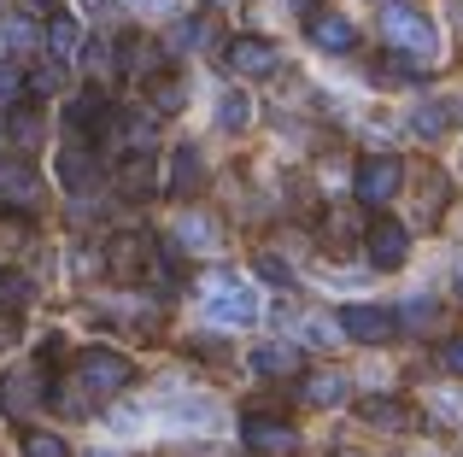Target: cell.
<instances>
[{
	"label": "cell",
	"mask_w": 463,
	"mask_h": 457,
	"mask_svg": "<svg viewBox=\"0 0 463 457\" xmlns=\"http://www.w3.org/2000/svg\"><path fill=\"white\" fill-rule=\"evenodd\" d=\"M306 30H311L317 47H328V53H346V47H358V30H352V18H340V12H311Z\"/></svg>",
	"instance_id": "30bf717a"
},
{
	"label": "cell",
	"mask_w": 463,
	"mask_h": 457,
	"mask_svg": "<svg viewBox=\"0 0 463 457\" xmlns=\"http://www.w3.org/2000/svg\"><path fill=\"white\" fill-rule=\"evenodd\" d=\"M77 381L94 399H106V393H124L129 381H136V364H129L124 352H112V346H94V352L77 358Z\"/></svg>",
	"instance_id": "7a4b0ae2"
},
{
	"label": "cell",
	"mask_w": 463,
	"mask_h": 457,
	"mask_svg": "<svg viewBox=\"0 0 463 457\" xmlns=\"http://www.w3.org/2000/svg\"><path fill=\"white\" fill-rule=\"evenodd\" d=\"M18 94H24V70L12 65V59H0V100L18 106Z\"/></svg>",
	"instance_id": "83f0119b"
},
{
	"label": "cell",
	"mask_w": 463,
	"mask_h": 457,
	"mask_svg": "<svg viewBox=\"0 0 463 457\" xmlns=\"http://www.w3.org/2000/svg\"><path fill=\"white\" fill-rule=\"evenodd\" d=\"M223 65L235 70V77H270V70L282 65V53H276V42H264V35H235V42L223 47Z\"/></svg>",
	"instance_id": "5b68a950"
},
{
	"label": "cell",
	"mask_w": 463,
	"mask_h": 457,
	"mask_svg": "<svg viewBox=\"0 0 463 457\" xmlns=\"http://www.w3.org/2000/svg\"><path fill=\"white\" fill-rule=\"evenodd\" d=\"M118 182H124V194H147V188L158 182V176H153V153H136V159L124 164V176H118Z\"/></svg>",
	"instance_id": "44dd1931"
},
{
	"label": "cell",
	"mask_w": 463,
	"mask_h": 457,
	"mask_svg": "<svg viewBox=\"0 0 463 457\" xmlns=\"http://www.w3.org/2000/svg\"><path fill=\"white\" fill-rule=\"evenodd\" d=\"M112 270L124 275V282H136V275L147 270V240H136V235H118V240H112Z\"/></svg>",
	"instance_id": "4fadbf2b"
},
{
	"label": "cell",
	"mask_w": 463,
	"mask_h": 457,
	"mask_svg": "<svg viewBox=\"0 0 463 457\" xmlns=\"http://www.w3.org/2000/svg\"><path fill=\"white\" fill-rule=\"evenodd\" d=\"M364 247H370V264H375V270H399V264L411 258V235L393 218H375L370 235H364Z\"/></svg>",
	"instance_id": "ba28073f"
},
{
	"label": "cell",
	"mask_w": 463,
	"mask_h": 457,
	"mask_svg": "<svg viewBox=\"0 0 463 457\" xmlns=\"http://www.w3.org/2000/svg\"><path fill=\"white\" fill-rule=\"evenodd\" d=\"M399 194V159L393 153H375V159L358 164V200L364 206H387Z\"/></svg>",
	"instance_id": "52a82bcc"
},
{
	"label": "cell",
	"mask_w": 463,
	"mask_h": 457,
	"mask_svg": "<svg viewBox=\"0 0 463 457\" xmlns=\"http://www.w3.org/2000/svg\"><path fill=\"white\" fill-rule=\"evenodd\" d=\"M252 369H259V376H294L299 352L294 346H259V352H252Z\"/></svg>",
	"instance_id": "e0dca14e"
},
{
	"label": "cell",
	"mask_w": 463,
	"mask_h": 457,
	"mask_svg": "<svg viewBox=\"0 0 463 457\" xmlns=\"http://www.w3.org/2000/svg\"><path fill=\"white\" fill-rule=\"evenodd\" d=\"M205 317L247 329V322H259V294H252V287H241V282H217L212 294H205Z\"/></svg>",
	"instance_id": "3957f363"
},
{
	"label": "cell",
	"mask_w": 463,
	"mask_h": 457,
	"mask_svg": "<svg viewBox=\"0 0 463 457\" xmlns=\"http://www.w3.org/2000/svg\"><path fill=\"white\" fill-rule=\"evenodd\" d=\"M182 100H188V82L182 77H153V112H182Z\"/></svg>",
	"instance_id": "ffe728a7"
},
{
	"label": "cell",
	"mask_w": 463,
	"mask_h": 457,
	"mask_svg": "<svg viewBox=\"0 0 463 457\" xmlns=\"http://www.w3.org/2000/svg\"><path fill=\"white\" fill-rule=\"evenodd\" d=\"M59 182L65 188H89V147H82L77 135H71L65 153H59Z\"/></svg>",
	"instance_id": "9a60e30c"
},
{
	"label": "cell",
	"mask_w": 463,
	"mask_h": 457,
	"mask_svg": "<svg viewBox=\"0 0 463 457\" xmlns=\"http://www.w3.org/2000/svg\"><path fill=\"white\" fill-rule=\"evenodd\" d=\"M259 275H264V282H294V270H288V264L282 258H276V252H259Z\"/></svg>",
	"instance_id": "f1b7e54d"
},
{
	"label": "cell",
	"mask_w": 463,
	"mask_h": 457,
	"mask_svg": "<svg viewBox=\"0 0 463 457\" xmlns=\"http://www.w3.org/2000/svg\"><path fill=\"white\" fill-rule=\"evenodd\" d=\"M405 322H434V305H422V299H417V305H405Z\"/></svg>",
	"instance_id": "d6a6232c"
},
{
	"label": "cell",
	"mask_w": 463,
	"mask_h": 457,
	"mask_svg": "<svg viewBox=\"0 0 463 457\" xmlns=\"http://www.w3.org/2000/svg\"><path fill=\"white\" fill-rule=\"evenodd\" d=\"M411 124H417V135H422V141H440L446 129L458 124V106H452V100H434V106H422Z\"/></svg>",
	"instance_id": "5bb4252c"
},
{
	"label": "cell",
	"mask_w": 463,
	"mask_h": 457,
	"mask_svg": "<svg viewBox=\"0 0 463 457\" xmlns=\"http://www.w3.org/2000/svg\"><path fill=\"white\" fill-rule=\"evenodd\" d=\"M47 47H53V59H71L82 47V30H77V18H53L47 23Z\"/></svg>",
	"instance_id": "d6986e66"
},
{
	"label": "cell",
	"mask_w": 463,
	"mask_h": 457,
	"mask_svg": "<svg viewBox=\"0 0 463 457\" xmlns=\"http://www.w3.org/2000/svg\"><path fill=\"white\" fill-rule=\"evenodd\" d=\"M106 117V100H100V89H82L77 100H71V112H65V124H71V135H82L89 124H100Z\"/></svg>",
	"instance_id": "2e32d148"
},
{
	"label": "cell",
	"mask_w": 463,
	"mask_h": 457,
	"mask_svg": "<svg viewBox=\"0 0 463 457\" xmlns=\"http://www.w3.org/2000/svg\"><path fill=\"white\" fill-rule=\"evenodd\" d=\"M328 334H335V329H328L323 317H311V322H306V346H335V340H328Z\"/></svg>",
	"instance_id": "1f68e13d"
},
{
	"label": "cell",
	"mask_w": 463,
	"mask_h": 457,
	"mask_svg": "<svg viewBox=\"0 0 463 457\" xmlns=\"http://www.w3.org/2000/svg\"><path fill=\"white\" fill-rule=\"evenodd\" d=\"M94 457H112V452H94Z\"/></svg>",
	"instance_id": "e575fe53"
},
{
	"label": "cell",
	"mask_w": 463,
	"mask_h": 457,
	"mask_svg": "<svg viewBox=\"0 0 463 457\" xmlns=\"http://www.w3.org/2000/svg\"><path fill=\"white\" fill-rule=\"evenodd\" d=\"M24 457H71L59 434H24Z\"/></svg>",
	"instance_id": "484cf974"
},
{
	"label": "cell",
	"mask_w": 463,
	"mask_h": 457,
	"mask_svg": "<svg viewBox=\"0 0 463 457\" xmlns=\"http://www.w3.org/2000/svg\"><path fill=\"white\" fill-rule=\"evenodd\" d=\"M393 311H382V305H346L340 311V322L335 329L346 334V340H358V346H382V340H393Z\"/></svg>",
	"instance_id": "8992f818"
},
{
	"label": "cell",
	"mask_w": 463,
	"mask_h": 457,
	"mask_svg": "<svg viewBox=\"0 0 463 457\" xmlns=\"http://www.w3.org/2000/svg\"><path fill=\"white\" fill-rule=\"evenodd\" d=\"M241 440H247L252 452H264V457H288V452H299L294 423H282V416H264V411H252L247 423H241Z\"/></svg>",
	"instance_id": "277c9868"
},
{
	"label": "cell",
	"mask_w": 463,
	"mask_h": 457,
	"mask_svg": "<svg viewBox=\"0 0 463 457\" xmlns=\"http://www.w3.org/2000/svg\"><path fill=\"white\" fill-rule=\"evenodd\" d=\"M217 124L223 129H247L252 124V100L247 94H223V100H217Z\"/></svg>",
	"instance_id": "603a6c76"
},
{
	"label": "cell",
	"mask_w": 463,
	"mask_h": 457,
	"mask_svg": "<svg viewBox=\"0 0 463 457\" xmlns=\"http://www.w3.org/2000/svg\"><path fill=\"white\" fill-rule=\"evenodd\" d=\"M24 305H30V275L0 270V311H24Z\"/></svg>",
	"instance_id": "7402d4cb"
},
{
	"label": "cell",
	"mask_w": 463,
	"mask_h": 457,
	"mask_svg": "<svg viewBox=\"0 0 463 457\" xmlns=\"http://www.w3.org/2000/svg\"><path fill=\"white\" fill-rule=\"evenodd\" d=\"M176 240H194V247H212V240H217V228L205 223V218H182V223H176Z\"/></svg>",
	"instance_id": "4316f807"
},
{
	"label": "cell",
	"mask_w": 463,
	"mask_h": 457,
	"mask_svg": "<svg viewBox=\"0 0 463 457\" xmlns=\"http://www.w3.org/2000/svg\"><path fill=\"white\" fill-rule=\"evenodd\" d=\"M364 423H375V428H405L411 411H405V405H393V399H370V405H364Z\"/></svg>",
	"instance_id": "cb8c5ba5"
},
{
	"label": "cell",
	"mask_w": 463,
	"mask_h": 457,
	"mask_svg": "<svg viewBox=\"0 0 463 457\" xmlns=\"http://www.w3.org/2000/svg\"><path fill=\"white\" fill-rule=\"evenodd\" d=\"M306 399L311 405H340V399H346V381H340V376H311L306 381Z\"/></svg>",
	"instance_id": "d4e9b609"
},
{
	"label": "cell",
	"mask_w": 463,
	"mask_h": 457,
	"mask_svg": "<svg viewBox=\"0 0 463 457\" xmlns=\"http://www.w3.org/2000/svg\"><path fill=\"white\" fill-rule=\"evenodd\" d=\"M6 135L18 141V147H35V141H42V117H35L30 106H12L6 112Z\"/></svg>",
	"instance_id": "ac0fdd59"
},
{
	"label": "cell",
	"mask_w": 463,
	"mask_h": 457,
	"mask_svg": "<svg viewBox=\"0 0 463 457\" xmlns=\"http://www.w3.org/2000/svg\"><path fill=\"white\" fill-rule=\"evenodd\" d=\"M170 194H194V188H200V153H194V147H176V153H170Z\"/></svg>",
	"instance_id": "7c38bea8"
},
{
	"label": "cell",
	"mask_w": 463,
	"mask_h": 457,
	"mask_svg": "<svg viewBox=\"0 0 463 457\" xmlns=\"http://www.w3.org/2000/svg\"><path fill=\"white\" fill-rule=\"evenodd\" d=\"M136 6H147V12H165V6H170V0H136Z\"/></svg>",
	"instance_id": "836d02e7"
},
{
	"label": "cell",
	"mask_w": 463,
	"mask_h": 457,
	"mask_svg": "<svg viewBox=\"0 0 463 457\" xmlns=\"http://www.w3.org/2000/svg\"><path fill=\"white\" fill-rule=\"evenodd\" d=\"M59 89V70L47 65V70H30V77H24V94H53Z\"/></svg>",
	"instance_id": "f546056e"
},
{
	"label": "cell",
	"mask_w": 463,
	"mask_h": 457,
	"mask_svg": "<svg viewBox=\"0 0 463 457\" xmlns=\"http://www.w3.org/2000/svg\"><path fill=\"white\" fill-rule=\"evenodd\" d=\"M382 30H387V42L405 47V53H411V59H422V65H429V59L440 53V30H434V23L422 18V12L411 6V0H387Z\"/></svg>",
	"instance_id": "6da1fadb"
},
{
	"label": "cell",
	"mask_w": 463,
	"mask_h": 457,
	"mask_svg": "<svg viewBox=\"0 0 463 457\" xmlns=\"http://www.w3.org/2000/svg\"><path fill=\"white\" fill-rule=\"evenodd\" d=\"M35 194H42V182H35L30 164L0 159V206H35Z\"/></svg>",
	"instance_id": "9c48e42d"
},
{
	"label": "cell",
	"mask_w": 463,
	"mask_h": 457,
	"mask_svg": "<svg viewBox=\"0 0 463 457\" xmlns=\"http://www.w3.org/2000/svg\"><path fill=\"white\" fill-rule=\"evenodd\" d=\"M42 399H47V393H35V376H30V369H12V376L0 381V411H6V416H30Z\"/></svg>",
	"instance_id": "8fae6325"
},
{
	"label": "cell",
	"mask_w": 463,
	"mask_h": 457,
	"mask_svg": "<svg viewBox=\"0 0 463 457\" xmlns=\"http://www.w3.org/2000/svg\"><path fill=\"white\" fill-rule=\"evenodd\" d=\"M440 369H452V376H463V340H446V346H440Z\"/></svg>",
	"instance_id": "4dcf8cb0"
},
{
	"label": "cell",
	"mask_w": 463,
	"mask_h": 457,
	"mask_svg": "<svg viewBox=\"0 0 463 457\" xmlns=\"http://www.w3.org/2000/svg\"><path fill=\"white\" fill-rule=\"evenodd\" d=\"M458 287H463V275H458Z\"/></svg>",
	"instance_id": "d590c367"
}]
</instances>
